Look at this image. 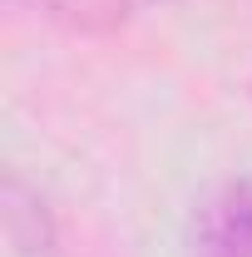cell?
I'll return each instance as SVG.
<instances>
[{"instance_id":"6da1fadb","label":"cell","mask_w":252,"mask_h":257,"mask_svg":"<svg viewBox=\"0 0 252 257\" xmlns=\"http://www.w3.org/2000/svg\"><path fill=\"white\" fill-rule=\"evenodd\" d=\"M198 257H252V178H227L198 208Z\"/></svg>"},{"instance_id":"7a4b0ae2","label":"cell","mask_w":252,"mask_h":257,"mask_svg":"<svg viewBox=\"0 0 252 257\" xmlns=\"http://www.w3.org/2000/svg\"><path fill=\"white\" fill-rule=\"evenodd\" d=\"M0 227H5V242L20 257H45L55 242V227H50L40 193L15 168H5V178H0Z\"/></svg>"},{"instance_id":"3957f363","label":"cell","mask_w":252,"mask_h":257,"mask_svg":"<svg viewBox=\"0 0 252 257\" xmlns=\"http://www.w3.org/2000/svg\"><path fill=\"white\" fill-rule=\"evenodd\" d=\"M35 10H45L55 25L74 35H114L129 20V0H25Z\"/></svg>"}]
</instances>
